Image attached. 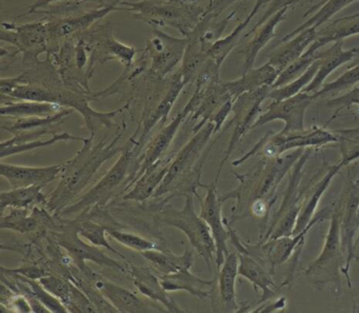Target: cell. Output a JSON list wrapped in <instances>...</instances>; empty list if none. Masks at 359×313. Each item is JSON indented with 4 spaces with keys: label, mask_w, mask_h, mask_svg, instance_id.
<instances>
[{
    "label": "cell",
    "mask_w": 359,
    "mask_h": 313,
    "mask_svg": "<svg viewBox=\"0 0 359 313\" xmlns=\"http://www.w3.org/2000/svg\"><path fill=\"white\" fill-rule=\"evenodd\" d=\"M287 306V298L285 296L277 298L274 302L266 300L259 304L257 308L252 309L251 312H274V311L283 310Z\"/></svg>",
    "instance_id": "54"
},
{
    "label": "cell",
    "mask_w": 359,
    "mask_h": 313,
    "mask_svg": "<svg viewBox=\"0 0 359 313\" xmlns=\"http://www.w3.org/2000/svg\"><path fill=\"white\" fill-rule=\"evenodd\" d=\"M159 218L161 222L178 229L188 237L191 246L205 260L211 271V265L215 264V241L207 222L195 212L193 194L186 195L184 207L180 209L171 204H163Z\"/></svg>",
    "instance_id": "7"
},
{
    "label": "cell",
    "mask_w": 359,
    "mask_h": 313,
    "mask_svg": "<svg viewBox=\"0 0 359 313\" xmlns=\"http://www.w3.org/2000/svg\"><path fill=\"white\" fill-rule=\"evenodd\" d=\"M290 8H283L280 11L275 13L272 18H269L259 29L258 32H256L255 36L253 37L251 41L248 44L247 47L243 50V74L247 73L248 71L253 69L254 64H255L256 58H257L259 52L276 36L277 26L281 22L285 20L287 12Z\"/></svg>",
    "instance_id": "30"
},
{
    "label": "cell",
    "mask_w": 359,
    "mask_h": 313,
    "mask_svg": "<svg viewBox=\"0 0 359 313\" xmlns=\"http://www.w3.org/2000/svg\"><path fill=\"white\" fill-rule=\"evenodd\" d=\"M312 153V148L304 149L302 156L298 159L290 171L289 182L283 193V201L276 212L273 214L272 218L269 220L270 224L264 234L260 237V241L283 237V235L293 234L306 193L308 192L311 184L316 180L320 172L319 169L314 176L309 178L306 182H302L304 167Z\"/></svg>",
    "instance_id": "6"
},
{
    "label": "cell",
    "mask_w": 359,
    "mask_h": 313,
    "mask_svg": "<svg viewBox=\"0 0 359 313\" xmlns=\"http://www.w3.org/2000/svg\"><path fill=\"white\" fill-rule=\"evenodd\" d=\"M65 166H66V161L58 165L31 167V166L12 165L3 161L0 165V174L7 180L12 188L29 186H41L45 188L50 182L60 178Z\"/></svg>",
    "instance_id": "19"
},
{
    "label": "cell",
    "mask_w": 359,
    "mask_h": 313,
    "mask_svg": "<svg viewBox=\"0 0 359 313\" xmlns=\"http://www.w3.org/2000/svg\"><path fill=\"white\" fill-rule=\"evenodd\" d=\"M233 102H234L233 100H228L212 117L211 123L214 124V134H215V136L222 131L229 115L232 113Z\"/></svg>",
    "instance_id": "52"
},
{
    "label": "cell",
    "mask_w": 359,
    "mask_h": 313,
    "mask_svg": "<svg viewBox=\"0 0 359 313\" xmlns=\"http://www.w3.org/2000/svg\"><path fill=\"white\" fill-rule=\"evenodd\" d=\"M337 134L329 131L325 127L306 128L294 133H268L260 138L255 146L248 151L241 159L233 161L232 166L238 167L254 155H262V157H276L298 149L321 148L330 144H338Z\"/></svg>",
    "instance_id": "8"
},
{
    "label": "cell",
    "mask_w": 359,
    "mask_h": 313,
    "mask_svg": "<svg viewBox=\"0 0 359 313\" xmlns=\"http://www.w3.org/2000/svg\"><path fill=\"white\" fill-rule=\"evenodd\" d=\"M127 265V274L133 279L134 285L142 295L153 302H158L165 307V310L170 312H184L169 296V292L163 288L161 277H157L150 268L135 266L133 264Z\"/></svg>",
    "instance_id": "21"
},
{
    "label": "cell",
    "mask_w": 359,
    "mask_h": 313,
    "mask_svg": "<svg viewBox=\"0 0 359 313\" xmlns=\"http://www.w3.org/2000/svg\"><path fill=\"white\" fill-rule=\"evenodd\" d=\"M338 145L340 149V161L338 163L342 168L348 167L352 164L356 163L359 159V142L350 138H340L338 136Z\"/></svg>",
    "instance_id": "49"
},
{
    "label": "cell",
    "mask_w": 359,
    "mask_h": 313,
    "mask_svg": "<svg viewBox=\"0 0 359 313\" xmlns=\"http://www.w3.org/2000/svg\"><path fill=\"white\" fill-rule=\"evenodd\" d=\"M0 41L15 48L22 54V62L27 68L36 66L39 55L49 52V35L46 20L26 25L4 22Z\"/></svg>",
    "instance_id": "12"
},
{
    "label": "cell",
    "mask_w": 359,
    "mask_h": 313,
    "mask_svg": "<svg viewBox=\"0 0 359 313\" xmlns=\"http://www.w3.org/2000/svg\"><path fill=\"white\" fill-rule=\"evenodd\" d=\"M69 140L86 142L88 138L72 135V134L66 133V132H64V133H56L53 134L51 138H45V140L39 138V140L24 142V144L0 146V156H1V161H4L6 157L13 156V155L20 154V153L30 152V151L46 148V147L53 146V145L57 144V142H69Z\"/></svg>",
    "instance_id": "41"
},
{
    "label": "cell",
    "mask_w": 359,
    "mask_h": 313,
    "mask_svg": "<svg viewBox=\"0 0 359 313\" xmlns=\"http://www.w3.org/2000/svg\"><path fill=\"white\" fill-rule=\"evenodd\" d=\"M323 250L304 274L315 287L329 288L336 298L341 294V273L346 277L348 289L352 291L350 273L346 271V258L342 248L340 214L336 203L332 204V216Z\"/></svg>",
    "instance_id": "5"
},
{
    "label": "cell",
    "mask_w": 359,
    "mask_h": 313,
    "mask_svg": "<svg viewBox=\"0 0 359 313\" xmlns=\"http://www.w3.org/2000/svg\"><path fill=\"white\" fill-rule=\"evenodd\" d=\"M224 132H222V134ZM219 135L214 134V124L209 121L190 140L176 153L170 166L165 180L157 189L153 197L170 194L163 203H168L173 197L182 195L197 194V188L203 187L201 182L203 167L210 151L217 142Z\"/></svg>",
    "instance_id": "2"
},
{
    "label": "cell",
    "mask_w": 359,
    "mask_h": 313,
    "mask_svg": "<svg viewBox=\"0 0 359 313\" xmlns=\"http://www.w3.org/2000/svg\"><path fill=\"white\" fill-rule=\"evenodd\" d=\"M317 60H318L317 53L312 54V55L304 54L302 58L290 64L285 70L279 73L278 77H277L276 81H275L272 88L283 87V86L289 84L290 81L297 79L300 75L304 74Z\"/></svg>",
    "instance_id": "45"
},
{
    "label": "cell",
    "mask_w": 359,
    "mask_h": 313,
    "mask_svg": "<svg viewBox=\"0 0 359 313\" xmlns=\"http://www.w3.org/2000/svg\"><path fill=\"white\" fill-rule=\"evenodd\" d=\"M67 308L69 312H97L95 306L88 298L87 294L74 283L72 284L70 300L67 305Z\"/></svg>",
    "instance_id": "47"
},
{
    "label": "cell",
    "mask_w": 359,
    "mask_h": 313,
    "mask_svg": "<svg viewBox=\"0 0 359 313\" xmlns=\"http://www.w3.org/2000/svg\"><path fill=\"white\" fill-rule=\"evenodd\" d=\"M188 37H174L153 27L142 56L147 60L148 76L152 81H161L184 60Z\"/></svg>",
    "instance_id": "10"
},
{
    "label": "cell",
    "mask_w": 359,
    "mask_h": 313,
    "mask_svg": "<svg viewBox=\"0 0 359 313\" xmlns=\"http://www.w3.org/2000/svg\"><path fill=\"white\" fill-rule=\"evenodd\" d=\"M357 84H359V65L348 68V71H346L341 76L338 77L332 83L323 85L319 91L314 93V96L316 100H318V98H325V96L333 95V94L346 91V90L354 87Z\"/></svg>",
    "instance_id": "43"
},
{
    "label": "cell",
    "mask_w": 359,
    "mask_h": 313,
    "mask_svg": "<svg viewBox=\"0 0 359 313\" xmlns=\"http://www.w3.org/2000/svg\"><path fill=\"white\" fill-rule=\"evenodd\" d=\"M121 11H127L135 20L152 27H170L184 37L189 36L198 26L205 13L199 0H140L137 3L123 1Z\"/></svg>",
    "instance_id": "4"
},
{
    "label": "cell",
    "mask_w": 359,
    "mask_h": 313,
    "mask_svg": "<svg viewBox=\"0 0 359 313\" xmlns=\"http://www.w3.org/2000/svg\"><path fill=\"white\" fill-rule=\"evenodd\" d=\"M317 34L318 32H317L316 28H308L302 31L289 41L283 43L285 45L275 51V53L269 60V62L279 72H281L290 64L295 62L306 53L304 51L314 43Z\"/></svg>",
    "instance_id": "29"
},
{
    "label": "cell",
    "mask_w": 359,
    "mask_h": 313,
    "mask_svg": "<svg viewBox=\"0 0 359 313\" xmlns=\"http://www.w3.org/2000/svg\"><path fill=\"white\" fill-rule=\"evenodd\" d=\"M55 239L58 245L64 248L68 255L72 258L75 266L88 277H91L94 272H92L91 269L86 265V262H95L100 266L108 267L113 270L127 273V265H123L118 260L107 255L102 248L93 244L90 245L86 243L70 222H66L64 230L55 235Z\"/></svg>",
    "instance_id": "14"
},
{
    "label": "cell",
    "mask_w": 359,
    "mask_h": 313,
    "mask_svg": "<svg viewBox=\"0 0 359 313\" xmlns=\"http://www.w3.org/2000/svg\"><path fill=\"white\" fill-rule=\"evenodd\" d=\"M108 234L113 239H115L117 243L121 244L125 247L138 252V253H142V252L148 251V250L158 249L156 244L153 243L152 241L146 239V237L135 234V233L110 228Z\"/></svg>",
    "instance_id": "44"
},
{
    "label": "cell",
    "mask_w": 359,
    "mask_h": 313,
    "mask_svg": "<svg viewBox=\"0 0 359 313\" xmlns=\"http://www.w3.org/2000/svg\"><path fill=\"white\" fill-rule=\"evenodd\" d=\"M357 34H359V13L339 18L332 22L327 28L319 31L314 43L304 54L312 55L327 44L342 41L346 37Z\"/></svg>",
    "instance_id": "31"
},
{
    "label": "cell",
    "mask_w": 359,
    "mask_h": 313,
    "mask_svg": "<svg viewBox=\"0 0 359 313\" xmlns=\"http://www.w3.org/2000/svg\"><path fill=\"white\" fill-rule=\"evenodd\" d=\"M174 156L175 154L165 155L156 164L148 168L144 173L140 174L133 185L130 187L129 192L123 195V199L144 203L153 197L161 182L165 180Z\"/></svg>",
    "instance_id": "24"
},
{
    "label": "cell",
    "mask_w": 359,
    "mask_h": 313,
    "mask_svg": "<svg viewBox=\"0 0 359 313\" xmlns=\"http://www.w3.org/2000/svg\"><path fill=\"white\" fill-rule=\"evenodd\" d=\"M6 273V272H3ZM6 274L13 275L18 277V281L22 283L20 286L22 288V293L30 294L35 296L50 312H69L68 308L65 306L62 300H58L53 294L50 293L39 279H31L28 277H22V275L12 274V273H6Z\"/></svg>",
    "instance_id": "39"
},
{
    "label": "cell",
    "mask_w": 359,
    "mask_h": 313,
    "mask_svg": "<svg viewBox=\"0 0 359 313\" xmlns=\"http://www.w3.org/2000/svg\"><path fill=\"white\" fill-rule=\"evenodd\" d=\"M74 110L71 108H64L56 114L49 116L27 117V119H15L11 125H4L1 129L15 134L22 131H33L39 129H57V126L64 123Z\"/></svg>",
    "instance_id": "37"
},
{
    "label": "cell",
    "mask_w": 359,
    "mask_h": 313,
    "mask_svg": "<svg viewBox=\"0 0 359 313\" xmlns=\"http://www.w3.org/2000/svg\"><path fill=\"white\" fill-rule=\"evenodd\" d=\"M319 60V68L316 75L310 84L304 88V93H316L321 89L325 79L339 67L352 62L356 54V48L351 50L344 49V39L334 41L333 45L323 52H316Z\"/></svg>",
    "instance_id": "25"
},
{
    "label": "cell",
    "mask_w": 359,
    "mask_h": 313,
    "mask_svg": "<svg viewBox=\"0 0 359 313\" xmlns=\"http://www.w3.org/2000/svg\"><path fill=\"white\" fill-rule=\"evenodd\" d=\"M316 100L314 94L300 92L297 95L278 100L269 105L264 113L258 116L252 130L262 127L275 121H285V127L279 133L287 134L302 131L304 127V116L309 107Z\"/></svg>",
    "instance_id": "15"
},
{
    "label": "cell",
    "mask_w": 359,
    "mask_h": 313,
    "mask_svg": "<svg viewBox=\"0 0 359 313\" xmlns=\"http://www.w3.org/2000/svg\"><path fill=\"white\" fill-rule=\"evenodd\" d=\"M191 113L193 112L190 107H184L168 125L161 128L158 133L149 142V144L147 145L146 148H144V153H142V159L138 161L137 170H136L133 178H131L129 184H128V186H129L128 188H130V187L133 185L136 178H137L140 174L144 173L148 168H150L151 166L156 164L159 159L165 156V153L169 150L170 146H171L172 142H173L176 134L180 131V127H182V123H184L187 117H189Z\"/></svg>",
    "instance_id": "18"
},
{
    "label": "cell",
    "mask_w": 359,
    "mask_h": 313,
    "mask_svg": "<svg viewBox=\"0 0 359 313\" xmlns=\"http://www.w3.org/2000/svg\"><path fill=\"white\" fill-rule=\"evenodd\" d=\"M357 65H359V47L356 48V54H355L354 58H353L352 62H351V64L348 65V68H352V67L357 66Z\"/></svg>",
    "instance_id": "56"
},
{
    "label": "cell",
    "mask_w": 359,
    "mask_h": 313,
    "mask_svg": "<svg viewBox=\"0 0 359 313\" xmlns=\"http://www.w3.org/2000/svg\"><path fill=\"white\" fill-rule=\"evenodd\" d=\"M239 260L237 252H229L219 268L217 279L219 302L226 311L238 312L236 300V281L239 277Z\"/></svg>",
    "instance_id": "27"
},
{
    "label": "cell",
    "mask_w": 359,
    "mask_h": 313,
    "mask_svg": "<svg viewBox=\"0 0 359 313\" xmlns=\"http://www.w3.org/2000/svg\"><path fill=\"white\" fill-rule=\"evenodd\" d=\"M272 88L264 87L255 91L247 92L241 94L233 102V117L224 129L228 130L233 128L232 135L228 144V148L224 151V159L218 168L217 175L215 178V182L219 180L220 173L224 164L228 161L229 157L232 154L233 151L236 149L237 145L241 142L243 136L251 131L254 124L257 121L258 116L262 114V105L269 96V92Z\"/></svg>",
    "instance_id": "13"
},
{
    "label": "cell",
    "mask_w": 359,
    "mask_h": 313,
    "mask_svg": "<svg viewBox=\"0 0 359 313\" xmlns=\"http://www.w3.org/2000/svg\"><path fill=\"white\" fill-rule=\"evenodd\" d=\"M71 1H77V3L86 4L89 0H36L31 7H29L28 11L25 12L22 15L18 16V18H24L26 15H30V14H36L39 10L45 9V8L50 7V6L54 5V4H62V3H71Z\"/></svg>",
    "instance_id": "53"
},
{
    "label": "cell",
    "mask_w": 359,
    "mask_h": 313,
    "mask_svg": "<svg viewBox=\"0 0 359 313\" xmlns=\"http://www.w3.org/2000/svg\"><path fill=\"white\" fill-rule=\"evenodd\" d=\"M279 73L280 72L268 62L259 68L251 69L236 81H226L224 85L235 100L239 95L247 92L255 91L264 87L272 88Z\"/></svg>",
    "instance_id": "28"
},
{
    "label": "cell",
    "mask_w": 359,
    "mask_h": 313,
    "mask_svg": "<svg viewBox=\"0 0 359 313\" xmlns=\"http://www.w3.org/2000/svg\"><path fill=\"white\" fill-rule=\"evenodd\" d=\"M325 106L331 107V108H337V110L335 111V114L327 121V124H329L330 121H333L336 116H338L344 109H348L351 108V107H359V87L351 90L350 92H346L344 95L329 98V100H325Z\"/></svg>",
    "instance_id": "48"
},
{
    "label": "cell",
    "mask_w": 359,
    "mask_h": 313,
    "mask_svg": "<svg viewBox=\"0 0 359 313\" xmlns=\"http://www.w3.org/2000/svg\"><path fill=\"white\" fill-rule=\"evenodd\" d=\"M235 3V0H210L209 5L205 7V15H212L217 18L229 6Z\"/></svg>",
    "instance_id": "55"
},
{
    "label": "cell",
    "mask_w": 359,
    "mask_h": 313,
    "mask_svg": "<svg viewBox=\"0 0 359 313\" xmlns=\"http://www.w3.org/2000/svg\"><path fill=\"white\" fill-rule=\"evenodd\" d=\"M341 169H344V168H342L339 163L334 164V165L323 163V168H320V172H319L318 176H317L318 180H315L311 184L308 192L306 193L293 234H297V233L304 230L306 227L310 224L311 220L314 218L317 207H318L319 203H320L323 193L327 190L332 180L339 173Z\"/></svg>",
    "instance_id": "20"
},
{
    "label": "cell",
    "mask_w": 359,
    "mask_h": 313,
    "mask_svg": "<svg viewBox=\"0 0 359 313\" xmlns=\"http://www.w3.org/2000/svg\"><path fill=\"white\" fill-rule=\"evenodd\" d=\"M140 254L150 262L153 270L161 273V275L171 274L182 269H191L194 264V256L190 248H187L180 255L158 249L148 250Z\"/></svg>",
    "instance_id": "32"
},
{
    "label": "cell",
    "mask_w": 359,
    "mask_h": 313,
    "mask_svg": "<svg viewBox=\"0 0 359 313\" xmlns=\"http://www.w3.org/2000/svg\"><path fill=\"white\" fill-rule=\"evenodd\" d=\"M302 0H271L270 6H269L268 9L264 12V15L262 16L259 20L256 22L255 26L245 35V37L250 36V35L255 33L269 18H272L275 13L280 11L283 8H291L292 6L295 5V4L299 3Z\"/></svg>",
    "instance_id": "50"
},
{
    "label": "cell",
    "mask_w": 359,
    "mask_h": 313,
    "mask_svg": "<svg viewBox=\"0 0 359 313\" xmlns=\"http://www.w3.org/2000/svg\"><path fill=\"white\" fill-rule=\"evenodd\" d=\"M217 182L211 185H203L207 190L205 199H201V212L199 215L207 222L213 235L216 245L215 265L217 269L220 268L224 258L229 254L228 241H230L228 224L222 216V205L224 201L218 194Z\"/></svg>",
    "instance_id": "16"
},
{
    "label": "cell",
    "mask_w": 359,
    "mask_h": 313,
    "mask_svg": "<svg viewBox=\"0 0 359 313\" xmlns=\"http://www.w3.org/2000/svg\"><path fill=\"white\" fill-rule=\"evenodd\" d=\"M1 272L12 273V274L22 275V277H28L31 279H41V277L49 274L47 271L43 268L34 265H26V266L20 267V268L7 269L1 267Z\"/></svg>",
    "instance_id": "51"
},
{
    "label": "cell",
    "mask_w": 359,
    "mask_h": 313,
    "mask_svg": "<svg viewBox=\"0 0 359 313\" xmlns=\"http://www.w3.org/2000/svg\"><path fill=\"white\" fill-rule=\"evenodd\" d=\"M126 129L127 125L123 121L121 131L110 142L102 140L100 144L94 145V136H90L76 155L66 161L64 171L60 175L62 180L48 197L47 207L50 211L62 213V210L71 205L77 195L81 194L91 182L92 178L106 161L115 155L121 154L127 147V142L119 146L118 142Z\"/></svg>",
    "instance_id": "1"
},
{
    "label": "cell",
    "mask_w": 359,
    "mask_h": 313,
    "mask_svg": "<svg viewBox=\"0 0 359 313\" xmlns=\"http://www.w3.org/2000/svg\"><path fill=\"white\" fill-rule=\"evenodd\" d=\"M271 0H256L253 9L250 12L249 15L245 18L241 24H239L230 34L226 35L224 39H219L214 43L213 47L210 50V58L212 62L216 65L220 69L222 62L226 60V56L232 52V50L236 47L238 41H241V35L243 31L251 24L252 20L255 18L256 14L259 12L262 8H264Z\"/></svg>",
    "instance_id": "33"
},
{
    "label": "cell",
    "mask_w": 359,
    "mask_h": 313,
    "mask_svg": "<svg viewBox=\"0 0 359 313\" xmlns=\"http://www.w3.org/2000/svg\"><path fill=\"white\" fill-rule=\"evenodd\" d=\"M304 149L290 151L280 156L262 157V161L248 173L235 174L239 186L235 190L220 195L222 201L235 199L232 220L248 216L250 205L258 199H275L279 184L291 171L296 161L302 156Z\"/></svg>",
    "instance_id": "3"
},
{
    "label": "cell",
    "mask_w": 359,
    "mask_h": 313,
    "mask_svg": "<svg viewBox=\"0 0 359 313\" xmlns=\"http://www.w3.org/2000/svg\"><path fill=\"white\" fill-rule=\"evenodd\" d=\"M41 285L54 296L62 300L65 306L68 305L70 300L71 289H72V281L57 277L55 274H48L39 279Z\"/></svg>",
    "instance_id": "46"
},
{
    "label": "cell",
    "mask_w": 359,
    "mask_h": 313,
    "mask_svg": "<svg viewBox=\"0 0 359 313\" xmlns=\"http://www.w3.org/2000/svg\"><path fill=\"white\" fill-rule=\"evenodd\" d=\"M355 1H357V0H325V3L321 6L320 9H319V11L317 12L315 15L309 18L306 22L300 25L295 30L285 35V36L281 39V43H285V41H289L292 37L295 36L296 34L302 32V31L306 30V29L319 28V27L325 24L327 20H331L332 16L335 15L338 12L341 11L344 8L348 7L351 4L355 3Z\"/></svg>",
    "instance_id": "40"
},
{
    "label": "cell",
    "mask_w": 359,
    "mask_h": 313,
    "mask_svg": "<svg viewBox=\"0 0 359 313\" xmlns=\"http://www.w3.org/2000/svg\"><path fill=\"white\" fill-rule=\"evenodd\" d=\"M161 284L168 292L186 291L198 298H207L214 291L215 279H203L191 272L190 269H182L171 274L161 275Z\"/></svg>",
    "instance_id": "26"
},
{
    "label": "cell",
    "mask_w": 359,
    "mask_h": 313,
    "mask_svg": "<svg viewBox=\"0 0 359 313\" xmlns=\"http://www.w3.org/2000/svg\"><path fill=\"white\" fill-rule=\"evenodd\" d=\"M187 84L184 83V76H182V71L180 69L168 81V84H165L163 95L157 98L156 102H149L150 104V106H149L150 111H147L146 119L142 121V127L138 128L135 132V133H138L142 130L140 138H138L137 142H136L137 151L142 148L144 140H147L153 128L156 127L159 123H167V119L169 116L170 112H171L172 108H173L176 100L180 98V93H182V90H184Z\"/></svg>",
    "instance_id": "17"
},
{
    "label": "cell",
    "mask_w": 359,
    "mask_h": 313,
    "mask_svg": "<svg viewBox=\"0 0 359 313\" xmlns=\"http://www.w3.org/2000/svg\"><path fill=\"white\" fill-rule=\"evenodd\" d=\"M319 68V60H317L304 74L300 75L294 81H290L287 85L279 88H272L269 92L268 98L278 102V100H285V98H292V96L297 95L300 92L304 91V88L309 85L316 75Z\"/></svg>",
    "instance_id": "42"
},
{
    "label": "cell",
    "mask_w": 359,
    "mask_h": 313,
    "mask_svg": "<svg viewBox=\"0 0 359 313\" xmlns=\"http://www.w3.org/2000/svg\"><path fill=\"white\" fill-rule=\"evenodd\" d=\"M237 254L239 260V277L249 281L256 291H262V298L258 300L257 305L272 300L279 289L273 279L272 273L251 254L247 252H237Z\"/></svg>",
    "instance_id": "23"
},
{
    "label": "cell",
    "mask_w": 359,
    "mask_h": 313,
    "mask_svg": "<svg viewBox=\"0 0 359 313\" xmlns=\"http://www.w3.org/2000/svg\"><path fill=\"white\" fill-rule=\"evenodd\" d=\"M79 36L86 41L90 52V65L88 69L90 79L93 76L96 64H104L109 60H118L128 69L135 62L134 58L137 50L115 39L114 28L111 22L95 24Z\"/></svg>",
    "instance_id": "11"
},
{
    "label": "cell",
    "mask_w": 359,
    "mask_h": 313,
    "mask_svg": "<svg viewBox=\"0 0 359 313\" xmlns=\"http://www.w3.org/2000/svg\"><path fill=\"white\" fill-rule=\"evenodd\" d=\"M70 222L76 229L79 235L81 237H85L90 243L97 246V247L109 250V251L116 254L123 260H127L121 252L114 249L109 243L108 239H107V233H108L109 229H110L109 227L98 224V222H94V220H88V218H83V215H79L77 220H70Z\"/></svg>",
    "instance_id": "38"
},
{
    "label": "cell",
    "mask_w": 359,
    "mask_h": 313,
    "mask_svg": "<svg viewBox=\"0 0 359 313\" xmlns=\"http://www.w3.org/2000/svg\"><path fill=\"white\" fill-rule=\"evenodd\" d=\"M91 279L96 287L104 294V298L116 308L118 312L140 313L161 310V309H156V306L151 307L146 300H142L140 296L130 291L127 288L121 287L97 273H94Z\"/></svg>",
    "instance_id": "22"
},
{
    "label": "cell",
    "mask_w": 359,
    "mask_h": 313,
    "mask_svg": "<svg viewBox=\"0 0 359 313\" xmlns=\"http://www.w3.org/2000/svg\"><path fill=\"white\" fill-rule=\"evenodd\" d=\"M48 204V197L43 193V187L29 186L12 188L0 194L1 213L11 208H32L37 205Z\"/></svg>",
    "instance_id": "35"
},
{
    "label": "cell",
    "mask_w": 359,
    "mask_h": 313,
    "mask_svg": "<svg viewBox=\"0 0 359 313\" xmlns=\"http://www.w3.org/2000/svg\"><path fill=\"white\" fill-rule=\"evenodd\" d=\"M135 136L132 135L127 142V147L111 169L102 176V180L92 187L79 201L69 205L62 210L60 216L81 213L94 207H102L110 201L111 197L117 188L127 180L128 173L131 171L133 159L138 152L136 148Z\"/></svg>",
    "instance_id": "9"
},
{
    "label": "cell",
    "mask_w": 359,
    "mask_h": 313,
    "mask_svg": "<svg viewBox=\"0 0 359 313\" xmlns=\"http://www.w3.org/2000/svg\"><path fill=\"white\" fill-rule=\"evenodd\" d=\"M37 208H11L8 214L1 215L0 228L18 233L36 231L45 222V215Z\"/></svg>",
    "instance_id": "34"
},
{
    "label": "cell",
    "mask_w": 359,
    "mask_h": 313,
    "mask_svg": "<svg viewBox=\"0 0 359 313\" xmlns=\"http://www.w3.org/2000/svg\"><path fill=\"white\" fill-rule=\"evenodd\" d=\"M64 109L49 102H30V100H8L1 102L0 114L10 119H27V117L49 116L56 114Z\"/></svg>",
    "instance_id": "36"
}]
</instances>
